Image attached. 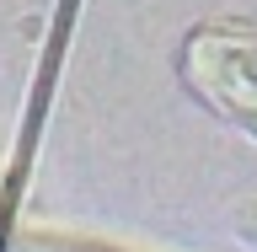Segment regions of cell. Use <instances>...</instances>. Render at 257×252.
<instances>
[{"instance_id": "1", "label": "cell", "mask_w": 257, "mask_h": 252, "mask_svg": "<svg viewBox=\"0 0 257 252\" xmlns=\"http://www.w3.org/2000/svg\"><path fill=\"white\" fill-rule=\"evenodd\" d=\"M182 70L209 108L230 113L241 129L257 134V32L198 27L182 48Z\"/></svg>"}]
</instances>
